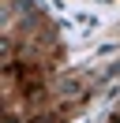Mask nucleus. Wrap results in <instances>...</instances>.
I'll return each instance as SVG.
<instances>
[{"instance_id": "1", "label": "nucleus", "mask_w": 120, "mask_h": 123, "mask_svg": "<svg viewBox=\"0 0 120 123\" xmlns=\"http://www.w3.org/2000/svg\"><path fill=\"white\" fill-rule=\"evenodd\" d=\"M4 123H19V119H15V116H8V119H4Z\"/></svg>"}]
</instances>
